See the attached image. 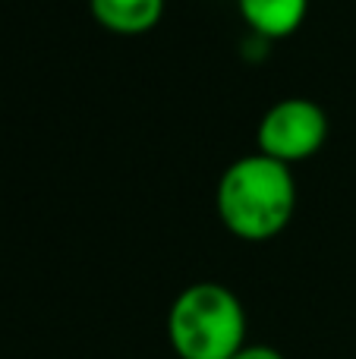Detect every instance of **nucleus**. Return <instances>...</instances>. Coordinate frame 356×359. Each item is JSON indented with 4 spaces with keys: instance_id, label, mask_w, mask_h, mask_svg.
<instances>
[{
    "instance_id": "2",
    "label": "nucleus",
    "mask_w": 356,
    "mask_h": 359,
    "mask_svg": "<svg viewBox=\"0 0 356 359\" xmlns=\"http://www.w3.org/2000/svg\"><path fill=\"white\" fill-rule=\"evenodd\" d=\"M167 341L180 359H233L246 347V309L231 287L199 280L167 309Z\"/></svg>"
},
{
    "instance_id": "6",
    "label": "nucleus",
    "mask_w": 356,
    "mask_h": 359,
    "mask_svg": "<svg viewBox=\"0 0 356 359\" xmlns=\"http://www.w3.org/2000/svg\"><path fill=\"white\" fill-rule=\"evenodd\" d=\"M233 359H284V353H278V350L268 347V344H246Z\"/></svg>"
},
{
    "instance_id": "5",
    "label": "nucleus",
    "mask_w": 356,
    "mask_h": 359,
    "mask_svg": "<svg viewBox=\"0 0 356 359\" xmlns=\"http://www.w3.org/2000/svg\"><path fill=\"white\" fill-rule=\"evenodd\" d=\"M240 16L265 38H287L303 25L309 0H237Z\"/></svg>"
},
{
    "instance_id": "3",
    "label": "nucleus",
    "mask_w": 356,
    "mask_h": 359,
    "mask_svg": "<svg viewBox=\"0 0 356 359\" xmlns=\"http://www.w3.org/2000/svg\"><path fill=\"white\" fill-rule=\"evenodd\" d=\"M259 151L281 164H296L319 155L328 142V114L319 101L290 95L265 111L256 130Z\"/></svg>"
},
{
    "instance_id": "4",
    "label": "nucleus",
    "mask_w": 356,
    "mask_h": 359,
    "mask_svg": "<svg viewBox=\"0 0 356 359\" xmlns=\"http://www.w3.org/2000/svg\"><path fill=\"white\" fill-rule=\"evenodd\" d=\"M92 19L117 35H142L164 16V0H88Z\"/></svg>"
},
{
    "instance_id": "1",
    "label": "nucleus",
    "mask_w": 356,
    "mask_h": 359,
    "mask_svg": "<svg viewBox=\"0 0 356 359\" xmlns=\"http://www.w3.org/2000/svg\"><path fill=\"white\" fill-rule=\"evenodd\" d=\"M218 217L233 236L262 243L278 236L296 211V177L275 158L243 155L224 168L214 189Z\"/></svg>"
}]
</instances>
